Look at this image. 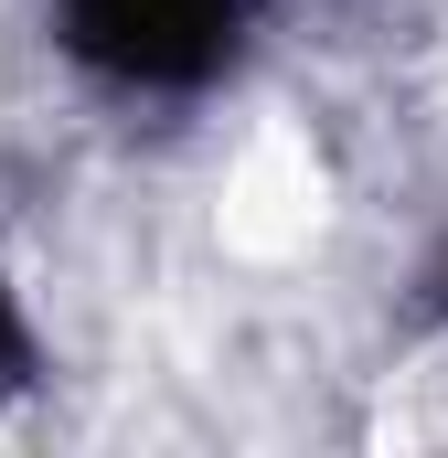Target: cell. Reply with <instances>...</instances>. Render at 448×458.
Wrapping results in <instances>:
<instances>
[{
	"label": "cell",
	"instance_id": "7a4b0ae2",
	"mask_svg": "<svg viewBox=\"0 0 448 458\" xmlns=\"http://www.w3.org/2000/svg\"><path fill=\"white\" fill-rule=\"evenodd\" d=\"M32 384V331H22V299L0 288V394H22Z\"/></svg>",
	"mask_w": 448,
	"mask_h": 458
},
{
	"label": "cell",
	"instance_id": "6da1fadb",
	"mask_svg": "<svg viewBox=\"0 0 448 458\" xmlns=\"http://www.w3.org/2000/svg\"><path fill=\"white\" fill-rule=\"evenodd\" d=\"M65 43L75 64H97L108 86L139 97H182L214 86L235 54V0H65Z\"/></svg>",
	"mask_w": 448,
	"mask_h": 458
}]
</instances>
